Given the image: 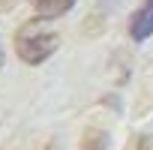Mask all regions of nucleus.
<instances>
[{
	"mask_svg": "<svg viewBox=\"0 0 153 150\" xmlns=\"http://www.w3.org/2000/svg\"><path fill=\"white\" fill-rule=\"evenodd\" d=\"M105 147H108V135H105L102 129H90V132L84 135L81 150H105Z\"/></svg>",
	"mask_w": 153,
	"mask_h": 150,
	"instance_id": "20e7f679",
	"label": "nucleus"
},
{
	"mask_svg": "<svg viewBox=\"0 0 153 150\" xmlns=\"http://www.w3.org/2000/svg\"><path fill=\"white\" fill-rule=\"evenodd\" d=\"M0 69H3V45H0Z\"/></svg>",
	"mask_w": 153,
	"mask_h": 150,
	"instance_id": "423d86ee",
	"label": "nucleus"
},
{
	"mask_svg": "<svg viewBox=\"0 0 153 150\" xmlns=\"http://www.w3.org/2000/svg\"><path fill=\"white\" fill-rule=\"evenodd\" d=\"M72 6H75V0H33V9H36V15H39V18H45V21L66 15Z\"/></svg>",
	"mask_w": 153,
	"mask_h": 150,
	"instance_id": "7ed1b4c3",
	"label": "nucleus"
},
{
	"mask_svg": "<svg viewBox=\"0 0 153 150\" xmlns=\"http://www.w3.org/2000/svg\"><path fill=\"white\" fill-rule=\"evenodd\" d=\"M45 21V18H42ZM42 21H27L18 27L15 33V54L27 63V66H39L45 63L57 48H60V33L45 27Z\"/></svg>",
	"mask_w": 153,
	"mask_h": 150,
	"instance_id": "f257e3e1",
	"label": "nucleus"
},
{
	"mask_svg": "<svg viewBox=\"0 0 153 150\" xmlns=\"http://www.w3.org/2000/svg\"><path fill=\"white\" fill-rule=\"evenodd\" d=\"M129 36L135 42H144L153 36V0H144V3L132 12L129 18Z\"/></svg>",
	"mask_w": 153,
	"mask_h": 150,
	"instance_id": "f03ea898",
	"label": "nucleus"
},
{
	"mask_svg": "<svg viewBox=\"0 0 153 150\" xmlns=\"http://www.w3.org/2000/svg\"><path fill=\"white\" fill-rule=\"evenodd\" d=\"M15 3H18V0H0V12H9Z\"/></svg>",
	"mask_w": 153,
	"mask_h": 150,
	"instance_id": "39448f33",
	"label": "nucleus"
}]
</instances>
